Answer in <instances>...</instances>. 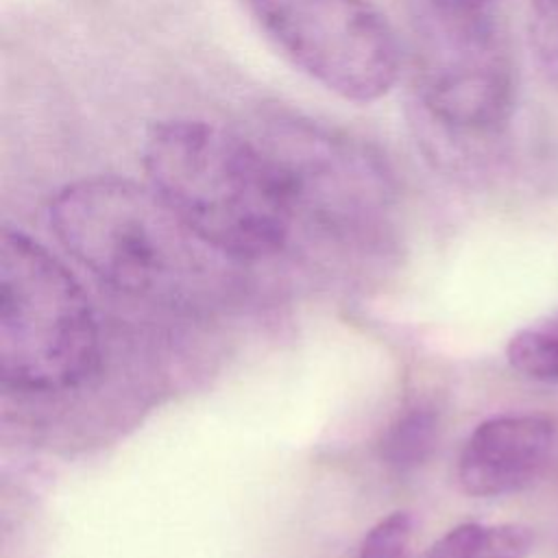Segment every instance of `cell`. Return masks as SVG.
Returning <instances> with one entry per match:
<instances>
[{
	"label": "cell",
	"instance_id": "8992f818",
	"mask_svg": "<svg viewBox=\"0 0 558 558\" xmlns=\"http://www.w3.org/2000/svg\"><path fill=\"white\" fill-rule=\"evenodd\" d=\"M556 425L545 414H501L480 423L458 458L471 497H504L532 486L549 464Z\"/></svg>",
	"mask_w": 558,
	"mask_h": 558
},
{
	"label": "cell",
	"instance_id": "7a4b0ae2",
	"mask_svg": "<svg viewBox=\"0 0 558 558\" xmlns=\"http://www.w3.org/2000/svg\"><path fill=\"white\" fill-rule=\"evenodd\" d=\"M63 248L118 292L179 301L209 283L222 253L201 240L150 187L118 177L68 183L50 201Z\"/></svg>",
	"mask_w": 558,
	"mask_h": 558
},
{
	"label": "cell",
	"instance_id": "30bf717a",
	"mask_svg": "<svg viewBox=\"0 0 558 558\" xmlns=\"http://www.w3.org/2000/svg\"><path fill=\"white\" fill-rule=\"evenodd\" d=\"M412 530L408 512H390L366 532L357 558H410Z\"/></svg>",
	"mask_w": 558,
	"mask_h": 558
},
{
	"label": "cell",
	"instance_id": "ba28073f",
	"mask_svg": "<svg viewBox=\"0 0 558 558\" xmlns=\"http://www.w3.org/2000/svg\"><path fill=\"white\" fill-rule=\"evenodd\" d=\"M506 357L525 379L558 384V312L519 329L506 344Z\"/></svg>",
	"mask_w": 558,
	"mask_h": 558
},
{
	"label": "cell",
	"instance_id": "52a82bcc",
	"mask_svg": "<svg viewBox=\"0 0 558 558\" xmlns=\"http://www.w3.org/2000/svg\"><path fill=\"white\" fill-rule=\"evenodd\" d=\"M534 534L521 523H462L442 534L423 558H527Z\"/></svg>",
	"mask_w": 558,
	"mask_h": 558
},
{
	"label": "cell",
	"instance_id": "9c48e42d",
	"mask_svg": "<svg viewBox=\"0 0 558 558\" xmlns=\"http://www.w3.org/2000/svg\"><path fill=\"white\" fill-rule=\"evenodd\" d=\"M436 436L438 416L427 408H412L384 436L381 458L397 471H412L429 458Z\"/></svg>",
	"mask_w": 558,
	"mask_h": 558
},
{
	"label": "cell",
	"instance_id": "5b68a950",
	"mask_svg": "<svg viewBox=\"0 0 558 558\" xmlns=\"http://www.w3.org/2000/svg\"><path fill=\"white\" fill-rule=\"evenodd\" d=\"M268 39L312 81L353 102L386 96L401 68L392 26L371 0H246Z\"/></svg>",
	"mask_w": 558,
	"mask_h": 558
},
{
	"label": "cell",
	"instance_id": "277c9868",
	"mask_svg": "<svg viewBox=\"0 0 558 558\" xmlns=\"http://www.w3.org/2000/svg\"><path fill=\"white\" fill-rule=\"evenodd\" d=\"M414 85L427 116L460 135L501 129L519 70L506 0H418Z\"/></svg>",
	"mask_w": 558,
	"mask_h": 558
},
{
	"label": "cell",
	"instance_id": "3957f363",
	"mask_svg": "<svg viewBox=\"0 0 558 558\" xmlns=\"http://www.w3.org/2000/svg\"><path fill=\"white\" fill-rule=\"evenodd\" d=\"M98 362V327L74 275L22 231L0 235V377L28 395L63 392Z\"/></svg>",
	"mask_w": 558,
	"mask_h": 558
},
{
	"label": "cell",
	"instance_id": "6da1fadb",
	"mask_svg": "<svg viewBox=\"0 0 558 558\" xmlns=\"http://www.w3.org/2000/svg\"><path fill=\"white\" fill-rule=\"evenodd\" d=\"M142 163L163 203L229 259L272 255L294 229L288 181L251 133L163 120L148 131Z\"/></svg>",
	"mask_w": 558,
	"mask_h": 558
}]
</instances>
